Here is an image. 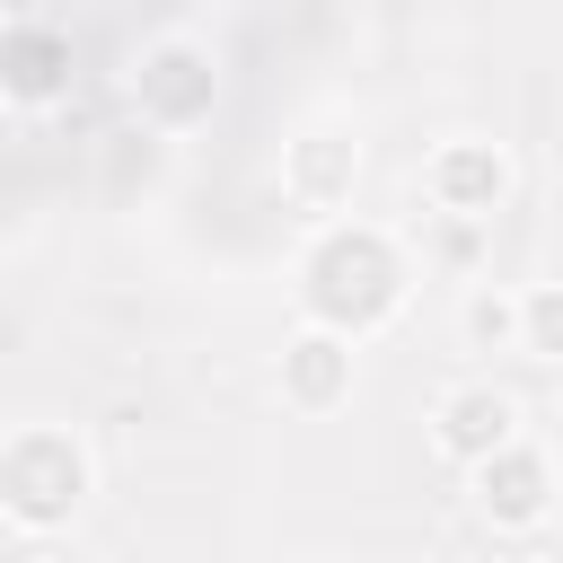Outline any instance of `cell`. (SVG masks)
<instances>
[{"label":"cell","instance_id":"6","mask_svg":"<svg viewBox=\"0 0 563 563\" xmlns=\"http://www.w3.org/2000/svg\"><path fill=\"white\" fill-rule=\"evenodd\" d=\"M422 185H431V202H440L449 220H493L501 194H510V158H501L493 141H449V150L422 167Z\"/></svg>","mask_w":563,"mask_h":563},{"label":"cell","instance_id":"3","mask_svg":"<svg viewBox=\"0 0 563 563\" xmlns=\"http://www.w3.org/2000/svg\"><path fill=\"white\" fill-rule=\"evenodd\" d=\"M211 53L202 44H150L141 62H132V106H141V123H158V132H185V123H202L211 114Z\"/></svg>","mask_w":563,"mask_h":563},{"label":"cell","instance_id":"5","mask_svg":"<svg viewBox=\"0 0 563 563\" xmlns=\"http://www.w3.org/2000/svg\"><path fill=\"white\" fill-rule=\"evenodd\" d=\"M431 440H440V457H449V466H475V457H493L501 440H519V405H510L493 378L449 387V396H440V413H431Z\"/></svg>","mask_w":563,"mask_h":563},{"label":"cell","instance_id":"9","mask_svg":"<svg viewBox=\"0 0 563 563\" xmlns=\"http://www.w3.org/2000/svg\"><path fill=\"white\" fill-rule=\"evenodd\" d=\"M352 176H361V158H352V141H334V132H308V141L290 150V202L317 211V220L352 202Z\"/></svg>","mask_w":563,"mask_h":563},{"label":"cell","instance_id":"1","mask_svg":"<svg viewBox=\"0 0 563 563\" xmlns=\"http://www.w3.org/2000/svg\"><path fill=\"white\" fill-rule=\"evenodd\" d=\"M299 299H308V325H325L343 343L378 334L405 308V255H396V238L387 229H361V220L325 229L308 246V264H299Z\"/></svg>","mask_w":563,"mask_h":563},{"label":"cell","instance_id":"8","mask_svg":"<svg viewBox=\"0 0 563 563\" xmlns=\"http://www.w3.org/2000/svg\"><path fill=\"white\" fill-rule=\"evenodd\" d=\"M282 396H290L299 413H334V405L352 396V343L325 334V325H308V334L282 352Z\"/></svg>","mask_w":563,"mask_h":563},{"label":"cell","instance_id":"11","mask_svg":"<svg viewBox=\"0 0 563 563\" xmlns=\"http://www.w3.org/2000/svg\"><path fill=\"white\" fill-rule=\"evenodd\" d=\"M466 343H510V352H519V299L475 290V299H466Z\"/></svg>","mask_w":563,"mask_h":563},{"label":"cell","instance_id":"7","mask_svg":"<svg viewBox=\"0 0 563 563\" xmlns=\"http://www.w3.org/2000/svg\"><path fill=\"white\" fill-rule=\"evenodd\" d=\"M70 88V35L44 26V18H18L0 35V97L9 106H53Z\"/></svg>","mask_w":563,"mask_h":563},{"label":"cell","instance_id":"2","mask_svg":"<svg viewBox=\"0 0 563 563\" xmlns=\"http://www.w3.org/2000/svg\"><path fill=\"white\" fill-rule=\"evenodd\" d=\"M88 501V457L70 431H26L0 449V510L18 528H62Z\"/></svg>","mask_w":563,"mask_h":563},{"label":"cell","instance_id":"4","mask_svg":"<svg viewBox=\"0 0 563 563\" xmlns=\"http://www.w3.org/2000/svg\"><path fill=\"white\" fill-rule=\"evenodd\" d=\"M466 484H475V510H484L493 528H537V519L554 510V457H545L537 440H501L493 457L466 466Z\"/></svg>","mask_w":563,"mask_h":563},{"label":"cell","instance_id":"10","mask_svg":"<svg viewBox=\"0 0 563 563\" xmlns=\"http://www.w3.org/2000/svg\"><path fill=\"white\" fill-rule=\"evenodd\" d=\"M519 352H537V361H563V282H537V290H519Z\"/></svg>","mask_w":563,"mask_h":563}]
</instances>
